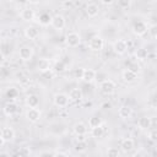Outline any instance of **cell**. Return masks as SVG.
<instances>
[{
    "label": "cell",
    "instance_id": "obj_27",
    "mask_svg": "<svg viewBox=\"0 0 157 157\" xmlns=\"http://www.w3.org/2000/svg\"><path fill=\"white\" fill-rule=\"evenodd\" d=\"M99 125H102V120H101V118H98V117H92V118H90V120H88V126L92 129V128H97V126H99Z\"/></svg>",
    "mask_w": 157,
    "mask_h": 157
},
{
    "label": "cell",
    "instance_id": "obj_38",
    "mask_svg": "<svg viewBox=\"0 0 157 157\" xmlns=\"http://www.w3.org/2000/svg\"><path fill=\"white\" fill-rule=\"evenodd\" d=\"M151 103H152L155 107H157V93H155V94L152 96V98H151Z\"/></svg>",
    "mask_w": 157,
    "mask_h": 157
},
{
    "label": "cell",
    "instance_id": "obj_31",
    "mask_svg": "<svg viewBox=\"0 0 157 157\" xmlns=\"http://www.w3.org/2000/svg\"><path fill=\"white\" fill-rule=\"evenodd\" d=\"M128 69H129V70H131V71L139 72L140 66H139V64H137L136 61H129V63H128Z\"/></svg>",
    "mask_w": 157,
    "mask_h": 157
},
{
    "label": "cell",
    "instance_id": "obj_8",
    "mask_svg": "<svg viewBox=\"0 0 157 157\" xmlns=\"http://www.w3.org/2000/svg\"><path fill=\"white\" fill-rule=\"evenodd\" d=\"M13 139H15V130L10 126H4L0 132V140H2L5 142H10Z\"/></svg>",
    "mask_w": 157,
    "mask_h": 157
},
{
    "label": "cell",
    "instance_id": "obj_19",
    "mask_svg": "<svg viewBox=\"0 0 157 157\" xmlns=\"http://www.w3.org/2000/svg\"><path fill=\"white\" fill-rule=\"evenodd\" d=\"M137 125L140 129L145 130V129H150L151 125H152V120L150 117H141L139 120H137Z\"/></svg>",
    "mask_w": 157,
    "mask_h": 157
},
{
    "label": "cell",
    "instance_id": "obj_30",
    "mask_svg": "<svg viewBox=\"0 0 157 157\" xmlns=\"http://www.w3.org/2000/svg\"><path fill=\"white\" fill-rule=\"evenodd\" d=\"M83 74H85V69L83 67H78L74 71V77L77 80H82L83 78Z\"/></svg>",
    "mask_w": 157,
    "mask_h": 157
},
{
    "label": "cell",
    "instance_id": "obj_10",
    "mask_svg": "<svg viewBox=\"0 0 157 157\" xmlns=\"http://www.w3.org/2000/svg\"><path fill=\"white\" fill-rule=\"evenodd\" d=\"M65 25H66V21H65V18H64V16H61V15H55V16H53L52 26H53L56 31L64 29Z\"/></svg>",
    "mask_w": 157,
    "mask_h": 157
},
{
    "label": "cell",
    "instance_id": "obj_20",
    "mask_svg": "<svg viewBox=\"0 0 157 157\" xmlns=\"http://www.w3.org/2000/svg\"><path fill=\"white\" fill-rule=\"evenodd\" d=\"M52 20H53V17H52L48 12H43V13H40L39 17H38V22H39V25H42V26L52 25Z\"/></svg>",
    "mask_w": 157,
    "mask_h": 157
},
{
    "label": "cell",
    "instance_id": "obj_6",
    "mask_svg": "<svg viewBox=\"0 0 157 157\" xmlns=\"http://www.w3.org/2000/svg\"><path fill=\"white\" fill-rule=\"evenodd\" d=\"M69 101H70V98L65 93H56L54 96V104L59 108H66L69 104Z\"/></svg>",
    "mask_w": 157,
    "mask_h": 157
},
{
    "label": "cell",
    "instance_id": "obj_28",
    "mask_svg": "<svg viewBox=\"0 0 157 157\" xmlns=\"http://www.w3.org/2000/svg\"><path fill=\"white\" fill-rule=\"evenodd\" d=\"M17 94H18V91H17L15 87H10V88L6 91V97H7V98L13 99V98L17 97Z\"/></svg>",
    "mask_w": 157,
    "mask_h": 157
},
{
    "label": "cell",
    "instance_id": "obj_7",
    "mask_svg": "<svg viewBox=\"0 0 157 157\" xmlns=\"http://www.w3.org/2000/svg\"><path fill=\"white\" fill-rule=\"evenodd\" d=\"M42 117V112L36 107V108H28L26 112V118L31 123H37Z\"/></svg>",
    "mask_w": 157,
    "mask_h": 157
},
{
    "label": "cell",
    "instance_id": "obj_26",
    "mask_svg": "<svg viewBox=\"0 0 157 157\" xmlns=\"http://www.w3.org/2000/svg\"><path fill=\"white\" fill-rule=\"evenodd\" d=\"M147 55H148V53H147V50H146L145 48H140V49H137V50L135 52V56H136V59L140 60V61L146 60V59H147Z\"/></svg>",
    "mask_w": 157,
    "mask_h": 157
},
{
    "label": "cell",
    "instance_id": "obj_24",
    "mask_svg": "<svg viewBox=\"0 0 157 157\" xmlns=\"http://www.w3.org/2000/svg\"><path fill=\"white\" fill-rule=\"evenodd\" d=\"M74 132L76 135L87 134V126H86V124H83V123H76L75 126H74Z\"/></svg>",
    "mask_w": 157,
    "mask_h": 157
},
{
    "label": "cell",
    "instance_id": "obj_22",
    "mask_svg": "<svg viewBox=\"0 0 157 157\" xmlns=\"http://www.w3.org/2000/svg\"><path fill=\"white\" fill-rule=\"evenodd\" d=\"M99 12V9L96 4H88L86 6V13L88 15V17H96Z\"/></svg>",
    "mask_w": 157,
    "mask_h": 157
},
{
    "label": "cell",
    "instance_id": "obj_39",
    "mask_svg": "<svg viewBox=\"0 0 157 157\" xmlns=\"http://www.w3.org/2000/svg\"><path fill=\"white\" fill-rule=\"evenodd\" d=\"M77 137V141H86V134H83V135H76Z\"/></svg>",
    "mask_w": 157,
    "mask_h": 157
},
{
    "label": "cell",
    "instance_id": "obj_29",
    "mask_svg": "<svg viewBox=\"0 0 157 157\" xmlns=\"http://www.w3.org/2000/svg\"><path fill=\"white\" fill-rule=\"evenodd\" d=\"M131 1H132V0H117L118 6H119L120 9H129L130 5H131Z\"/></svg>",
    "mask_w": 157,
    "mask_h": 157
},
{
    "label": "cell",
    "instance_id": "obj_23",
    "mask_svg": "<svg viewBox=\"0 0 157 157\" xmlns=\"http://www.w3.org/2000/svg\"><path fill=\"white\" fill-rule=\"evenodd\" d=\"M69 98H70V101H80V99H82V91L80 88H72L69 92Z\"/></svg>",
    "mask_w": 157,
    "mask_h": 157
},
{
    "label": "cell",
    "instance_id": "obj_15",
    "mask_svg": "<svg viewBox=\"0 0 157 157\" xmlns=\"http://www.w3.org/2000/svg\"><path fill=\"white\" fill-rule=\"evenodd\" d=\"M2 110H4V114L5 115L11 117V115H13L17 112V104L15 102H7V103H5Z\"/></svg>",
    "mask_w": 157,
    "mask_h": 157
},
{
    "label": "cell",
    "instance_id": "obj_35",
    "mask_svg": "<svg viewBox=\"0 0 157 157\" xmlns=\"http://www.w3.org/2000/svg\"><path fill=\"white\" fill-rule=\"evenodd\" d=\"M75 150L78 151V152H83L86 150V141H77Z\"/></svg>",
    "mask_w": 157,
    "mask_h": 157
},
{
    "label": "cell",
    "instance_id": "obj_34",
    "mask_svg": "<svg viewBox=\"0 0 157 157\" xmlns=\"http://www.w3.org/2000/svg\"><path fill=\"white\" fill-rule=\"evenodd\" d=\"M65 67H66V66H65V64H64V63L60 60V61H58V63L55 64V66H54V70H55L56 72H63V71L65 70Z\"/></svg>",
    "mask_w": 157,
    "mask_h": 157
},
{
    "label": "cell",
    "instance_id": "obj_17",
    "mask_svg": "<svg viewBox=\"0 0 157 157\" xmlns=\"http://www.w3.org/2000/svg\"><path fill=\"white\" fill-rule=\"evenodd\" d=\"M136 78H137V72L131 71V70H129V69L124 70V72H123V80H124L125 82L131 83V82H134Z\"/></svg>",
    "mask_w": 157,
    "mask_h": 157
},
{
    "label": "cell",
    "instance_id": "obj_11",
    "mask_svg": "<svg viewBox=\"0 0 157 157\" xmlns=\"http://www.w3.org/2000/svg\"><path fill=\"white\" fill-rule=\"evenodd\" d=\"M120 147H121V150H123L124 152H130V151L134 150V147H135V142H134L132 139H130V137H125V139L121 140V142H120Z\"/></svg>",
    "mask_w": 157,
    "mask_h": 157
},
{
    "label": "cell",
    "instance_id": "obj_13",
    "mask_svg": "<svg viewBox=\"0 0 157 157\" xmlns=\"http://www.w3.org/2000/svg\"><path fill=\"white\" fill-rule=\"evenodd\" d=\"M50 66H52V64H50V60H48V59H39L38 60V64H37V69H38V71L40 72V74H43V72H47V71H50Z\"/></svg>",
    "mask_w": 157,
    "mask_h": 157
},
{
    "label": "cell",
    "instance_id": "obj_41",
    "mask_svg": "<svg viewBox=\"0 0 157 157\" xmlns=\"http://www.w3.org/2000/svg\"><path fill=\"white\" fill-rule=\"evenodd\" d=\"M113 1H114V0H101V2L104 4V5H110Z\"/></svg>",
    "mask_w": 157,
    "mask_h": 157
},
{
    "label": "cell",
    "instance_id": "obj_9",
    "mask_svg": "<svg viewBox=\"0 0 157 157\" xmlns=\"http://www.w3.org/2000/svg\"><path fill=\"white\" fill-rule=\"evenodd\" d=\"M18 56H20V59L23 60V61H28V60H31L32 56H33V48L27 47V45L21 47L20 50H18Z\"/></svg>",
    "mask_w": 157,
    "mask_h": 157
},
{
    "label": "cell",
    "instance_id": "obj_12",
    "mask_svg": "<svg viewBox=\"0 0 157 157\" xmlns=\"http://www.w3.org/2000/svg\"><path fill=\"white\" fill-rule=\"evenodd\" d=\"M20 16H21V18H22L23 21L31 22V21L34 20V11H33L32 9H29V7H25V9H22V11L20 12Z\"/></svg>",
    "mask_w": 157,
    "mask_h": 157
},
{
    "label": "cell",
    "instance_id": "obj_32",
    "mask_svg": "<svg viewBox=\"0 0 157 157\" xmlns=\"http://www.w3.org/2000/svg\"><path fill=\"white\" fill-rule=\"evenodd\" d=\"M148 140H151V141H153V142H157V128L156 129H151L150 131H148Z\"/></svg>",
    "mask_w": 157,
    "mask_h": 157
},
{
    "label": "cell",
    "instance_id": "obj_18",
    "mask_svg": "<svg viewBox=\"0 0 157 157\" xmlns=\"http://www.w3.org/2000/svg\"><path fill=\"white\" fill-rule=\"evenodd\" d=\"M96 77H97V72H96L93 69H85V74H83V78H82V81L90 83V82L94 81Z\"/></svg>",
    "mask_w": 157,
    "mask_h": 157
},
{
    "label": "cell",
    "instance_id": "obj_5",
    "mask_svg": "<svg viewBox=\"0 0 157 157\" xmlns=\"http://www.w3.org/2000/svg\"><path fill=\"white\" fill-rule=\"evenodd\" d=\"M113 50H114V53L118 54V55L125 54L126 50H128V42L124 40V39H118V40H115L114 44H113Z\"/></svg>",
    "mask_w": 157,
    "mask_h": 157
},
{
    "label": "cell",
    "instance_id": "obj_43",
    "mask_svg": "<svg viewBox=\"0 0 157 157\" xmlns=\"http://www.w3.org/2000/svg\"><path fill=\"white\" fill-rule=\"evenodd\" d=\"M27 2H29V4H38L39 2V0H26Z\"/></svg>",
    "mask_w": 157,
    "mask_h": 157
},
{
    "label": "cell",
    "instance_id": "obj_42",
    "mask_svg": "<svg viewBox=\"0 0 157 157\" xmlns=\"http://www.w3.org/2000/svg\"><path fill=\"white\" fill-rule=\"evenodd\" d=\"M102 108H104V109L110 108V103H107V102H105V103H103V104H102Z\"/></svg>",
    "mask_w": 157,
    "mask_h": 157
},
{
    "label": "cell",
    "instance_id": "obj_37",
    "mask_svg": "<svg viewBox=\"0 0 157 157\" xmlns=\"http://www.w3.org/2000/svg\"><path fill=\"white\" fill-rule=\"evenodd\" d=\"M18 156H29L31 155V150L28 147H21L17 152Z\"/></svg>",
    "mask_w": 157,
    "mask_h": 157
},
{
    "label": "cell",
    "instance_id": "obj_1",
    "mask_svg": "<svg viewBox=\"0 0 157 157\" xmlns=\"http://www.w3.org/2000/svg\"><path fill=\"white\" fill-rule=\"evenodd\" d=\"M65 43L70 48H76L81 44V36L77 32H69L65 38Z\"/></svg>",
    "mask_w": 157,
    "mask_h": 157
},
{
    "label": "cell",
    "instance_id": "obj_2",
    "mask_svg": "<svg viewBox=\"0 0 157 157\" xmlns=\"http://www.w3.org/2000/svg\"><path fill=\"white\" fill-rule=\"evenodd\" d=\"M99 88H101V92H102L103 94L110 96V94H113L114 91H115V83H114V81L107 78V80H103V81L101 82Z\"/></svg>",
    "mask_w": 157,
    "mask_h": 157
},
{
    "label": "cell",
    "instance_id": "obj_21",
    "mask_svg": "<svg viewBox=\"0 0 157 157\" xmlns=\"http://www.w3.org/2000/svg\"><path fill=\"white\" fill-rule=\"evenodd\" d=\"M26 104L29 107V108H36L38 107L39 104V97L37 94H29L27 98H26Z\"/></svg>",
    "mask_w": 157,
    "mask_h": 157
},
{
    "label": "cell",
    "instance_id": "obj_14",
    "mask_svg": "<svg viewBox=\"0 0 157 157\" xmlns=\"http://www.w3.org/2000/svg\"><path fill=\"white\" fill-rule=\"evenodd\" d=\"M25 36H26L27 39L33 40V39H36V38L39 36V29H38L37 27H33V26L26 27V29H25Z\"/></svg>",
    "mask_w": 157,
    "mask_h": 157
},
{
    "label": "cell",
    "instance_id": "obj_33",
    "mask_svg": "<svg viewBox=\"0 0 157 157\" xmlns=\"http://www.w3.org/2000/svg\"><path fill=\"white\" fill-rule=\"evenodd\" d=\"M148 33H150V36L152 38L157 39V25H151L148 27Z\"/></svg>",
    "mask_w": 157,
    "mask_h": 157
},
{
    "label": "cell",
    "instance_id": "obj_40",
    "mask_svg": "<svg viewBox=\"0 0 157 157\" xmlns=\"http://www.w3.org/2000/svg\"><path fill=\"white\" fill-rule=\"evenodd\" d=\"M40 156H55V152H42Z\"/></svg>",
    "mask_w": 157,
    "mask_h": 157
},
{
    "label": "cell",
    "instance_id": "obj_36",
    "mask_svg": "<svg viewBox=\"0 0 157 157\" xmlns=\"http://www.w3.org/2000/svg\"><path fill=\"white\" fill-rule=\"evenodd\" d=\"M107 155H108V156L117 157V156H119V155H120V152H119V150H118V148H115V147H109V148L107 150Z\"/></svg>",
    "mask_w": 157,
    "mask_h": 157
},
{
    "label": "cell",
    "instance_id": "obj_4",
    "mask_svg": "<svg viewBox=\"0 0 157 157\" xmlns=\"http://www.w3.org/2000/svg\"><path fill=\"white\" fill-rule=\"evenodd\" d=\"M131 31H132V33H134L135 36L141 37V36L146 34V32L148 31V27H147V25H146L145 22H142V21H137V22H135V23L132 25Z\"/></svg>",
    "mask_w": 157,
    "mask_h": 157
},
{
    "label": "cell",
    "instance_id": "obj_25",
    "mask_svg": "<svg viewBox=\"0 0 157 157\" xmlns=\"http://www.w3.org/2000/svg\"><path fill=\"white\" fill-rule=\"evenodd\" d=\"M104 135V128L103 125H99L97 128H92L91 129V136L92 137H96V139H99Z\"/></svg>",
    "mask_w": 157,
    "mask_h": 157
},
{
    "label": "cell",
    "instance_id": "obj_3",
    "mask_svg": "<svg viewBox=\"0 0 157 157\" xmlns=\"http://www.w3.org/2000/svg\"><path fill=\"white\" fill-rule=\"evenodd\" d=\"M103 45H104V42L101 36H93L88 42V47L93 52H101L103 49Z\"/></svg>",
    "mask_w": 157,
    "mask_h": 157
},
{
    "label": "cell",
    "instance_id": "obj_16",
    "mask_svg": "<svg viewBox=\"0 0 157 157\" xmlns=\"http://www.w3.org/2000/svg\"><path fill=\"white\" fill-rule=\"evenodd\" d=\"M118 114H119V117H120L121 119H129V118L132 115V109H131L130 105L124 104V105H121V107L119 108Z\"/></svg>",
    "mask_w": 157,
    "mask_h": 157
}]
</instances>
